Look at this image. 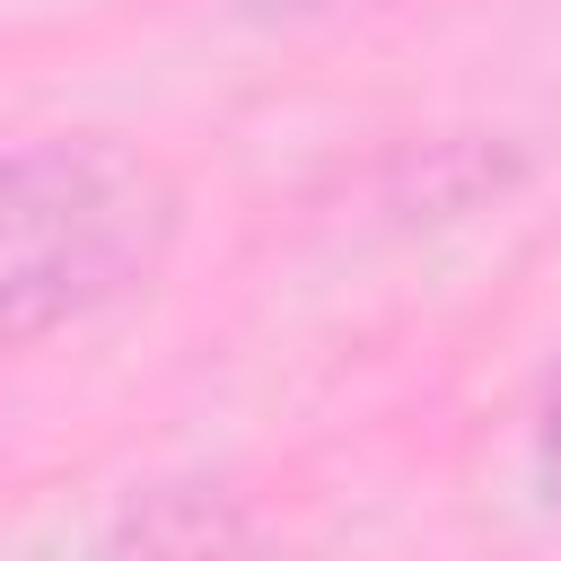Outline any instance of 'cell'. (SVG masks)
Returning <instances> with one entry per match:
<instances>
[{
  "mask_svg": "<svg viewBox=\"0 0 561 561\" xmlns=\"http://www.w3.org/2000/svg\"><path fill=\"white\" fill-rule=\"evenodd\" d=\"M184 193L175 175L105 131H53L0 149V359L35 351L131 289L175 254Z\"/></svg>",
  "mask_w": 561,
  "mask_h": 561,
  "instance_id": "obj_1",
  "label": "cell"
},
{
  "mask_svg": "<svg viewBox=\"0 0 561 561\" xmlns=\"http://www.w3.org/2000/svg\"><path fill=\"white\" fill-rule=\"evenodd\" d=\"M535 473H543V500L561 508V386L543 394V421H535Z\"/></svg>",
  "mask_w": 561,
  "mask_h": 561,
  "instance_id": "obj_2",
  "label": "cell"
}]
</instances>
